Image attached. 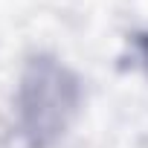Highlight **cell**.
<instances>
[{
	"label": "cell",
	"instance_id": "obj_1",
	"mask_svg": "<svg viewBox=\"0 0 148 148\" xmlns=\"http://www.w3.org/2000/svg\"><path fill=\"white\" fill-rule=\"evenodd\" d=\"M82 79L61 58L49 52H35L23 61L15 113L18 131L26 148H52L70 131L82 108Z\"/></svg>",
	"mask_w": 148,
	"mask_h": 148
},
{
	"label": "cell",
	"instance_id": "obj_2",
	"mask_svg": "<svg viewBox=\"0 0 148 148\" xmlns=\"http://www.w3.org/2000/svg\"><path fill=\"white\" fill-rule=\"evenodd\" d=\"M134 47H136V55H139V67H142V73L148 76V29L134 38Z\"/></svg>",
	"mask_w": 148,
	"mask_h": 148
}]
</instances>
